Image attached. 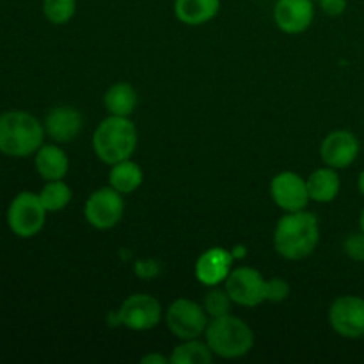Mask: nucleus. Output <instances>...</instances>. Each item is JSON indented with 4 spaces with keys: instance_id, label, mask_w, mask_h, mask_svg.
<instances>
[{
    "instance_id": "dca6fc26",
    "label": "nucleus",
    "mask_w": 364,
    "mask_h": 364,
    "mask_svg": "<svg viewBox=\"0 0 364 364\" xmlns=\"http://www.w3.org/2000/svg\"><path fill=\"white\" fill-rule=\"evenodd\" d=\"M34 166L43 180H64V176L70 171V159L63 148L55 144H46L36 151Z\"/></svg>"
},
{
    "instance_id": "7ed1b4c3",
    "label": "nucleus",
    "mask_w": 364,
    "mask_h": 364,
    "mask_svg": "<svg viewBox=\"0 0 364 364\" xmlns=\"http://www.w3.org/2000/svg\"><path fill=\"white\" fill-rule=\"evenodd\" d=\"M137 128L130 117L110 116L105 117L96 127L92 134V149L95 155L107 166L132 159L137 148Z\"/></svg>"
},
{
    "instance_id": "2eb2a0df",
    "label": "nucleus",
    "mask_w": 364,
    "mask_h": 364,
    "mask_svg": "<svg viewBox=\"0 0 364 364\" xmlns=\"http://www.w3.org/2000/svg\"><path fill=\"white\" fill-rule=\"evenodd\" d=\"M43 127L48 137H52L59 144H64L78 137L84 127V117L75 107L60 105L46 114Z\"/></svg>"
},
{
    "instance_id": "f03ea898",
    "label": "nucleus",
    "mask_w": 364,
    "mask_h": 364,
    "mask_svg": "<svg viewBox=\"0 0 364 364\" xmlns=\"http://www.w3.org/2000/svg\"><path fill=\"white\" fill-rule=\"evenodd\" d=\"M45 127L38 117L23 110H11L0 116V153L14 159L36 155L43 146Z\"/></svg>"
},
{
    "instance_id": "423d86ee",
    "label": "nucleus",
    "mask_w": 364,
    "mask_h": 364,
    "mask_svg": "<svg viewBox=\"0 0 364 364\" xmlns=\"http://www.w3.org/2000/svg\"><path fill=\"white\" fill-rule=\"evenodd\" d=\"M210 316L201 304L191 299H176L166 311V326L180 341L205 336Z\"/></svg>"
},
{
    "instance_id": "393cba45",
    "label": "nucleus",
    "mask_w": 364,
    "mask_h": 364,
    "mask_svg": "<svg viewBox=\"0 0 364 364\" xmlns=\"http://www.w3.org/2000/svg\"><path fill=\"white\" fill-rule=\"evenodd\" d=\"M290 297V284L281 277H272L267 281V301L283 302Z\"/></svg>"
},
{
    "instance_id": "5701e85b",
    "label": "nucleus",
    "mask_w": 364,
    "mask_h": 364,
    "mask_svg": "<svg viewBox=\"0 0 364 364\" xmlns=\"http://www.w3.org/2000/svg\"><path fill=\"white\" fill-rule=\"evenodd\" d=\"M77 13V0H43V14L53 25H64Z\"/></svg>"
},
{
    "instance_id": "1a4fd4ad",
    "label": "nucleus",
    "mask_w": 364,
    "mask_h": 364,
    "mask_svg": "<svg viewBox=\"0 0 364 364\" xmlns=\"http://www.w3.org/2000/svg\"><path fill=\"white\" fill-rule=\"evenodd\" d=\"M162 315V306L153 295L134 294L121 304L117 322L130 331H149L159 326Z\"/></svg>"
},
{
    "instance_id": "2f4dec72",
    "label": "nucleus",
    "mask_w": 364,
    "mask_h": 364,
    "mask_svg": "<svg viewBox=\"0 0 364 364\" xmlns=\"http://www.w3.org/2000/svg\"><path fill=\"white\" fill-rule=\"evenodd\" d=\"M315 2H318V0H315Z\"/></svg>"
},
{
    "instance_id": "39448f33",
    "label": "nucleus",
    "mask_w": 364,
    "mask_h": 364,
    "mask_svg": "<svg viewBox=\"0 0 364 364\" xmlns=\"http://www.w3.org/2000/svg\"><path fill=\"white\" fill-rule=\"evenodd\" d=\"M46 213L39 194L23 191L14 196L7 208V226L16 237L32 238L45 226Z\"/></svg>"
},
{
    "instance_id": "9d476101",
    "label": "nucleus",
    "mask_w": 364,
    "mask_h": 364,
    "mask_svg": "<svg viewBox=\"0 0 364 364\" xmlns=\"http://www.w3.org/2000/svg\"><path fill=\"white\" fill-rule=\"evenodd\" d=\"M329 323L334 333L347 340H359L364 334V299L358 295L338 297L329 308Z\"/></svg>"
},
{
    "instance_id": "c756f323",
    "label": "nucleus",
    "mask_w": 364,
    "mask_h": 364,
    "mask_svg": "<svg viewBox=\"0 0 364 364\" xmlns=\"http://www.w3.org/2000/svg\"><path fill=\"white\" fill-rule=\"evenodd\" d=\"M359 228H361V231L364 233V208L361 212V217H359Z\"/></svg>"
},
{
    "instance_id": "4468645a",
    "label": "nucleus",
    "mask_w": 364,
    "mask_h": 364,
    "mask_svg": "<svg viewBox=\"0 0 364 364\" xmlns=\"http://www.w3.org/2000/svg\"><path fill=\"white\" fill-rule=\"evenodd\" d=\"M233 252L224 247H210L196 262V277L203 287H219L226 283L233 270Z\"/></svg>"
},
{
    "instance_id": "f8f14e48",
    "label": "nucleus",
    "mask_w": 364,
    "mask_h": 364,
    "mask_svg": "<svg viewBox=\"0 0 364 364\" xmlns=\"http://www.w3.org/2000/svg\"><path fill=\"white\" fill-rule=\"evenodd\" d=\"M361 144L348 130H334L320 144V159L333 169H347L358 160Z\"/></svg>"
},
{
    "instance_id": "a878e982",
    "label": "nucleus",
    "mask_w": 364,
    "mask_h": 364,
    "mask_svg": "<svg viewBox=\"0 0 364 364\" xmlns=\"http://www.w3.org/2000/svg\"><path fill=\"white\" fill-rule=\"evenodd\" d=\"M345 255L354 262H364V233H354L345 240Z\"/></svg>"
},
{
    "instance_id": "bb28decb",
    "label": "nucleus",
    "mask_w": 364,
    "mask_h": 364,
    "mask_svg": "<svg viewBox=\"0 0 364 364\" xmlns=\"http://www.w3.org/2000/svg\"><path fill=\"white\" fill-rule=\"evenodd\" d=\"M318 4L329 16H341L347 9V0H318Z\"/></svg>"
},
{
    "instance_id": "412c9836",
    "label": "nucleus",
    "mask_w": 364,
    "mask_h": 364,
    "mask_svg": "<svg viewBox=\"0 0 364 364\" xmlns=\"http://www.w3.org/2000/svg\"><path fill=\"white\" fill-rule=\"evenodd\" d=\"M213 352L208 343L196 340H185L171 354L169 363L173 364H210L213 363Z\"/></svg>"
},
{
    "instance_id": "c85d7f7f",
    "label": "nucleus",
    "mask_w": 364,
    "mask_h": 364,
    "mask_svg": "<svg viewBox=\"0 0 364 364\" xmlns=\"http://www.w3.org/2000/svg\"><path fill=\"white\" fill-rule=\"evenodd\" d=\"M358 188L364 198V171H361V174H359V178H358Z\"/></svg>"
},
{
    "instance_id": "9b49d317",
    "label": "nucleus",
    "mask_w": 364,
    "mask_h": 364,
    "mask_svg": "<svg viewBox=\"0 0 364 364\" xmlns=\"http://www.w3.org/2000/svg\"><path fill=\"white\" fill-rule=\"evenodd\" d=\"M270 198L283 212H301L308 208V183L301 174L294 171H283L270 181Z\"/></svg>"
},
{
    "instance_id": "f3484780",
    "label": "nucleus",
    "mask_w": 364,
    "mask_h": 364,
    "mask_svg": "<svg viewBox=\"0 0 364 364\" xmlns=\"http://www.w3.org/2000/svg\"><path fill=\"white\" fill-rule=\"evenodd\" d=\"M220 0H174V16L188 27H199L219 14Z\"/></svg>"
},
{
    "instance_id": "6ab92c4d",
    "label": "nucleus",
    "mask_w": 364,
    "mask_h": 364,
    "mask_svg": "<svg viewBox=\"0 0 364 364\" xmlns=\"http://www.w3.org/2000/svg\"><path fill=\"white\" fill-rule=\"evenodd\" d=\"M103 103H105V109L110 116L130 117L137 109L139 96L134 85L127 84V82H117L107 89Z\"/></svg>"
},
{
    "instance_id": "ddd939ff",
    "label": "nucleus",
    "mask_w": 364,
    "mask_h": 364,
    "mask_svg": "<svg viewBox=\"0 0 364 364\" xmlns=\"http://www.w3.org/2000/svg\"><path fill=\"white\" fill-rule=\"evenodd\" d=\"M315 20V0H277L274 6V21L287 34L308 31Z\"/></svg>"
},
{
    "instance_id": "7c9ffc66",
    "label": "nucleus",
    "mask_w": 364,
    "mask_h": 364,
    "mask_svg": "<svg viewBox=\"0 0 364 364\" xmlns=\"http://www.w3.org/2000/svg\"><path fill=\"white\" fill-rule=\"evenodd\" d=\"M363 340H364V334H363Z\"/></svg>"
},
{
    "instance_id": "6e6552de",
    "label": "nucleus",
    "mask_w": 364,
    "mask_h": 364,
    "mask_svg": "<svg viewBox=\"0 0 364 364\" xmlns=\"http://www.w3.org/2000/svg\"><path fill=\"white\" fill-rule=\"evenodd\" d=\"M231 301L242 308H258L267 302V279L252 267H237L226 279Z\"/></svg>"
},
{
    "instance_id": "cd10ccee",
    "label": "nucleus",
    "mask_w": 364,
    "mask_h": 364,
    "mask_svg": "<svg viewBox=\"0 0 364 364\" xmlns=\"http://www.w3.org/2000/svg\"><path fill=\"white\" fill-rule=\"evenodd\" d=\"M141 363H144V364H166V363H169V358H164V355H160V354H148V355H144V358L141 359Z\"/></svg>"
},
{
    "instance_id": "20e7f679",
    "label": "nucleus",
    "mask_w": 364,
    "mask_h": 364,
    "mask_svg": "<svg viewBox=\"0 0 364 364\" xmlns=\"http://www.w3.org/2000/svg\"><path fill=\"white\" fill-rule=\"evenodd\" d=\"M205 341L220 359H240L255 347V333L251 327L231 313L210 318L205 331Z\"/></svg>"
},
{
    "instance_id": "f257e3e1",
    "label": "nucleus",
    "mask_w": 364,
    "mask_h": 364,
    "mask_svg": "<svg viewBox=\"0 0 364 364\" xmlns=\"http://www.w3.org/2000/svg\"><path fill=\"white\" fill-rule=\"evenodd\" d=\"M320 242V226L315 213L308 210L284 212L274 230V249L290 262H299L315 252Z\"/></svg>"
},
{
    "instance_id": "a211bd4d",
    "label": "nucleus",
    "mask_w": 364,
    "mask_h": 364,
    "mask_svg": "<svg viewBox=\"0 0 364 364\" xmlns=\"http://www.w3.org/2000/svg\"><path fill=\"white\" fill-rule=\"evenodd\" d=\"M306 183H308L309 198L315 203L334 201L341 188L340 174L336 173V169L329 166L313 171L308 180H306Z\"/></svg>"
},
{
    "instance_id": "b1692460",
    "label": "nucleus",
    "mask_w": 364,
    "mask_h": 364,
    "mask_svg": "<svg viewBox=\"0 0 364 364\" xmlns=\"http://www.w3.org/2000/svg\"><path fill=\"white\" fill-rule=\"evenodd\" d=\"M235 302L231 301L230 294L226 291V288L212 287V290L205 295V301H203V308L206 309L210 318H217V316H223L231 313V306Z\"/></svg>"
},
{
    "instance_id": "aec40b11",
    "label": "nucleus",
    "mask_w": 364,
    "mask_h": 364,
    "mask_svg": "<svg viewBox=\"0 0 364 364\" xmlns=\"http://www.w3.org/2000/svg\"><path fill=\"white\" fill-rule=\"evenodd\" d=\"M142 180H144V173H142L141 166L132 159L110 166L109 185L123 196L137 191L142 185Z\"/></svg>"
},
{
    "instance_id": "4be33fe9",
    "label": "nucleus",
    "mask_w": 364,
    "mask_h": 364,
    "mask_svg": "<svg viewBox=\"0 0 364 364\" xmlns=\"http://www.w3.org/2000/svg\"><path fill=\"white\" fill-rule=\"evenodd\" d=\"M71 198H73V192H71L70 185L64 183L63 180L46 181V185L39 192V199L48 213L63 212L70 205Z\"/></svg>"
},
{
    "instance_id": "0eeeda50",
    "label": "nucleus",
    "mask_w": 364,
    "mask_h": 364,
    "mask_svg": "<svg viewBox=\"0 0 364 364\" xmlns=\"http://www.w3.org/2000/svg\"><path fill=\"white\" fill-rule=\"evenodd\" d=\"M84 215L85 220L95 230H112L114 226L121 223L124 215L123 194L110 187V185L109 187L98 188L85 201Z\"/></svg>"
}]
</instances>
